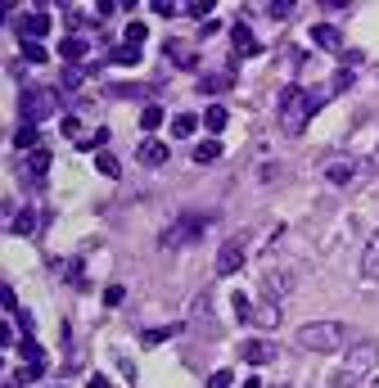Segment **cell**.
Returning a JSON list of instances; mask_svg holds the SVG:
<instances>
[{"label": "cell", "instance_id": "cell-1", "mask_svg": "<svg viewBox=\"0 0 379 388\" xmlns=\"http://www.w3.org/2000/svg\"><path fill=\"white\" fill-rule=\"evenodd\" d=\"M325 104V95H307L302 86H284L280 91V104H276V113H280V131L284 136H302V127H307V118Z\"/></svg>", "mask_w": 379, "mask_h": 388}, {"label": "cell", "instance_id": "cell-2", "mask_svg": "<svg viewBox=\"0 0 379 388\" xmlns=\"http://www.w3.org/2000/svg\"><path fill=\"white\" fill-rule=\"evenodd\" d=\"M375 362H379V343H375V339H362V343L348 352L343 371L334 375V384H330V388H357V380H366V375L375 371Z\"/></svg>", "mask_w": 379, "mask_h": 388}, {"label": "cell", "instance_id": "cell-3", "mask_svg": "<svg viewBox=\"0 0 379 388\" xmlns=\"http://www.w3.org/2000/svg\"><path fill=\"white\" fill-rule=\"evenodd\" d=\"M343 339H348V329L339 320H311V325L298 329V343L307 352H334V348H343Z\"/></svg>", "mask_w": 379, "mask_h": 388}, {"label": "cell", "instance_id": "cell-4", "mask_svg": "<svg viewBox=\"0 0 379 388\" xmlns=\"http://www.w3.org/2000/svg\"><path fill=\"white\" fill-rule=\"evenodd\" d=\"M203 226H208V217L185 212V217H176V222L158 235V244H163V249H185V244H194L199 235H203Z\"/></svg>", "mask_w": 379, "mask_h": 388}, {"label": "cell", "instance_id": "cell-5", "mask_svg": "<svg viewBox=\"0 0 379 388\" xmlns=\"http://www.w3.org/2000/svg\"><path fill=\"white\" fill-rule=\"evenodd\" d=\"M249 258V235H231V240L217 249V276H235Z\"/></svg>", "mask_w": 379, "mask_h": 388}, {"label": "cell", "instance_id": "cell-6", "mask_svg": "<svg viewBox=\"0 0 379 388\" xmlns=\"http://www.w3.org/2000/svg\"><path fill=\"white\" fill-rule=\"evenodd\" d=\"M357 172H366V163H357V158H348V154L343 158H325V163H320V176H325L330 185H348Z\"/></svg>", "mask_w": 379, "mask_h": 388}, {"label": "cell", "instance_id": "cell-7", "mask_svg": "<svg viewBox=\"0 0 379 388\" xmlns=\"http://www.w3.org/2000/svg\"><path fill=\"white\" fill-rule=\"evenodd\" d=\"M50 113H54V91H23V122L27 127L50 118Z\"/></svg>", "mask_w": 379, "mask_h": 388}, {"label": "cell", "instance_id": "cell-8", "mask_svg": "<svg viewBox=\"0 0 379 388\" xmlns=\"http://www.w3.org/2000/svg\"><path fill=\"white\" fill-rule=\"evenodd\" d=\"M231 50H235V59H249V54H258V50H262L249 23H231Z\"/></svg>", "mask_w": 379, "mask_h": 388}, {"label": "cell", "instance_id": "cell-9", "mask_svg": "<svg viewBox=\"0 0 379 388\" xmlns=\"http://www.w3.org/2000/svg\"><path fill=\"white\" fill-rule=\"evenodd\" d=\"M240 357L249 366H267V362H276V343H267V339H249V343L240 348Z\"/></svg>", "mask_w": 379, "mask_h": 388}, {"label": "cell", "instance_id": "cell-10", "mask_svg": "<svg viewBox=\"0 0 379 388\" xmlns=\"http://www.w3.org/2000/svg\"><path fill=\"white\" fill-rule=\"evenodd\" d=\"M14 32L23 36V41H36V36H45V32H50V14H45V9H32V14H27L23 23L14 27Z\"/></svg>", "mask_w": 379, "mask_h": 388}, {"label": "cell", "instance_id": "cell-11", "mask_svg": "<svg viewBox=\"0 0 379 388\" xmlns=\"http://www.w3.org/2000/svg\"><path fill=\"white\" fill-rule=\"evenodd\" d=\"M136 158H140L145 167H163V163H167V145H163V140H154V136H145V140L136 145Z\"/></svg>", "mask_w": 379, "mask_h": 388}, {"label": "cell", "instance_id": "cell-12", "mask_svg": "<svg viewBox=\"0 0 379 388\" xmlns=\"http://www.w3.org/2000/svg\"><path fill=\"white\" fill-rule=\"evenodd\" d=\"M311 41H316L320 50H343V32H339L334 23H316L311 27Z\"/></svg>", "mask_w": 379, "mask_h": 388}, {"label": "cell", "instance_id": "cell-13", "mask_svg": "<svg viewBox=\"0 0 379 388\" xmlns=\"http://www.w3.org/2000/svg\"><path fill=\"white\" fill-rule=\"evenodd\" d=\"M362 276L366 280H379V231L366 240V249H362Z\"/></svg>", "mask_w": 379, "mask_h": 388}, {"label": "cell", "instance_id": "cell-14", "mask_svg": "<svg viewBox=\"0 0 379 388\" xmlns=\"http://www.w3.org/2000/svg\"><path fill=\"white\" fill-rule=\"evenodd\" d=\"M36 226H41V212H36V208H18V212L9 217V231L14 235H32Z\"/></svg>", "mask_w": 379, "mask_h": 388}, {"label": "cell", "instance_id": "cell-15", "mask_svg": "<svg viewBox=\"0 0 379 388\" xmlns=\"http://www.w3.org/2000/svg\"><path fill=\"white\" fill-rule=\"evenodd\" d=\"M289 289H293V280L284 276V271H267V276H262V293H267L271 302H276L280 293H289Z\"/></svg>", "mask_w": 379, "mask_h": 388}, {"label": "cell", "instance_id": "cell-16", "mask_svg": "<svg viewBox=\"0 0 379 388\" xmlns=\"http://www.w3.org/2000/svg\"><path fill=\"white\" fill-rule=\"evenodd\" d=\"M253 325H262V329H276L280 325V302H262V307H253Z\"/></svg>", "mask_w": 379, "mask_h": 388}, {"label": "cell", "instance_id": "cell-17", "mask_svg": "<svg viewBox=\"0 0 379 388\" xmlns=\"http://www.w3.org/2000/svg\"><path fill=\"white\" fill-rule=\"evenodd\" d=\"M222 158V140H199L194 145V163H217Z\"/></svg>", "mask_w": 379, "mask_h": 388}, {"label": "cell", "instance_id": "cell-18", "mask_svg": "<svg viewBox=\"0 0 379 388\" xmlns=\"http://www.w3.org/2000/svg\"><path fill=\"white\" fill-rule=\"evenodd\" d=\"M59 54H63V59H68V68H72V63H82V59H86V41H82V36H68Z\"/></svg>", "mask_w": 379, "mask_h": 388}, {"label": "cell", "instance_id": "cell-19", "mask_svg": "<svg viewBox=\"0 0 379 388\" xmlns=\"http://www.w3.org/2000/svg\"><path fill=\"white\" fill-rule=\"evenodd\" d=\"M91 72H95V63H72V68H63V86H82V82H86L91 77Z\"/></svg>", "mask_w": 379, "mask_h": 388}, {"label": "cell", "instance_id": "cell-20", "mask_svg": "<svg viewBox=\"0 0 379 388\" xmlns=\"http://www.w3.org/2000/svg\"><path fill=\"white\" fill-rule=\"evenodd\" d=\"M45 167H50V149H32V154H27V172H32L36 181H41Z\"/></svg>", "mask_w": 379, "mask_h": 388}, {"label": "cell", "instance_id": "cell-21", "mask_svg": "<svg viewBox=\"0 0 379 388\" xmlns=\"http://www.w3.org/2000/svg\"><path fill=\"white\" fill-rule=\"evenodd\" d=\"M226 122H231V113H226V109H222V104H212V109H208V113H203V127H208V131H212V136H217V131H222V127H226Z\"/></svg>", "mask_w": 379, "mask_h": 388}, {"label": "cell", "instance_id": "cell-22", "mask_svg": "<svg viewBox=\"0 0 379 388\" xmlns=\"http://www.w3.org/2000/svg\"><path fill=\"white\" fill-rule=\"evenodd\" d=\"M95 172H100V176H109V181H118V176H122V167H118V158H113V154H100V158H95Z\"/></svg>", "mask_w": 379, "mask_h": 388}, {"label": "cell", "instance_id": "cell-23", "mask_svg": "<svg viewBox=\"0 0 379 388\" xmlns=\"http://www.w3.org/2000/svg\"><path fill=\"white\" fill-rule=\"evenodd\" d=\"M194 127H199L194 113H176L172 118V136H194Z\"/></svg>", "mask_w": 379, "mask_h": 388}, {"label": "cell", "instance_id": "cell-24", "mask_svg": "<svg viewBox=\"0 0 379 388\" xmlns=\"http://www.w3.org/2000/svg\"><path fill=\"white\" fill-rule=\"evenodd\" d=\"M140 127H145V131H158V127H163V109H158V104H145V113H140Z\"/></svg>", "mask_w": 379, "mask_h": 388}, {"label": "cell", "instance_id": "cell-25", "mask_svg": "<svg viewBox=\"0 0 379 388\" xmlns=\"http://www.w3.org/2000/svg\"><path fill=\"white\" fill-rule=\"evenodd\" d=\"M109 59H113V63H140V45H118Z\"/></svg>", "mask_w": 379, "mask_h": 388}, {"label": "cell", "instance_id": "cell-26", "mask_svg": "<svg viewBox=\"0 0 379 388\" xmlns=\"http://www.w3.org/2000/svg\"><path fill=\"white\" fill-rule=\"evenodd\" d=\"M231 307H235V320H253V302L244 293H231Z\"/></svg>", "mask_w": 379, "mask_h": 388}, {"label": "cell", "instance_id": "cell-27", "mask_svg": "<svg viewBox=\"0 0 379 388\" xmlns=\"http://www.w3.org/2000/svg\"><path fill=\"white\" fill-rule=\"evenodd\" d=\"M14 145H18V149H41V145H36V127H27V122H23V127H18V136H14Z\"/></svg>", "mask_w": 379, "mask_h": 388}, {"label": "cell", "instance_id": "cell-28", "mask_svg": "<svg viewBox=\"0 0 379 388\" xmlns=\"http://www.w3.org/2000/svg\"><path fill=\"white\" fill-rule=\"evenodd\" d=\"M45 59H50V54H45L36 41H23V63H45Z\"/></svg>", "mask_w": 379, "mask_h": 388}, {"label": "cell", "instance_id": "cell-29", "mask_svg": "<svg viewBox=\"0 0 379 388\" xmlns=\"http://www.w3.org/2000/svg\"><path fill=\"white\" fill-rule=\"evenodd\" d=\"M104 140H109V127H100V131H91V136H82L77 145H82V149H100Z\"/></svg>", "mask_w": 379, "mask_h": 388}, {"label": "cell", "instance_id": "cell-30", "mask_svg": "<svg viewBox=\"0 0 379 388\" xmlns=\"http://www.w3.org/2000/svg\"><path fill=\"white\" fill-rule=\"evenodd\" d=\"M181 325H163V329H145V343H163V339H172Z\"/></svg>", "mask_w": 379, "mask_h": 388}, {"label": "cell", "instance_id": "cell-31", "mask_svg": "<svg viewBox=\"0 0 379 388\" xmlns=\"http://www.w3.org/2000/svg\"><path fill=\"white\" fill-rule=\"evenodd\" d=\"M145 36H149V27H145V23H127V45H140Z\"/></svg>", "mask_w": 379, "mask_h": 388}, {"label": "cell", "instance_id": "cell-32", "mask_svg": "<svg viewBox=\"0 0 379 388\" xmlns=\"http://www.w3.org/2000/svg\"><path fill=\"white\" fill-rule=\"evenodd\" d=\"M18 352H23L27 362H45V357H41V348H36V339H23V348H18Z\"/></svg>", "mask_w": 379, "mask_h": 388}, {"label": "cell", "instance_id": "cell-33", "mask_svg": "<svg viewBox=\"0 0 379 388\" xmlns=\"http://www.w3.org/2000/svg\"><path fill=\"white\" fill-rule=\"evenodd\" d=\"M231 86V72H222V77H203V91H226Z\"/></svg>", "mask_w": 379, "mask_h": 388}, {"label": "cell", "instance_id": "cell-34", "mask_svg": "<svg viewBox=\"0 0 379 388\" xmlns=\"http://www.w3.org/2000/svg\"><path fill=\"white\" fill-rule=\"evenodd\" d=\"M122 298H127V289H122V285H109V289H104V302H109V307H118Z\"/></svg>", "mask_w": 379, "mask_h": 388}, {"label": "cell", "instance_id": "cell-35", "mask_svg": "<svg viewBox=\"0 0 379 388\" xmlns=\"http://www.w3.org/2000/svg\"><path fill=\"white\" fill-rule=\"evenodd\" d=\"M231 384H235V375H231V371H217L212 380H208V388H231Z\"/></svg>", "mask_w": 379, "mask_h": 388}, {"label": "cell", "instance_id": "cell-36", "mask_svg": "<svg viewBox=\"0 0 379 388\" xmlns=\"http://www.w3.org/2000/svg\"><path fill=\"white\" fill-rule=\"evenodd\" d=\"M63 136H68V140H82V122H77V118H63Z\"/></svg>", "mask_w": 379, "mask_h": 388}, {"label": "cell", "instance_id": "cell-37", "mask_svg": "<svg viewBox=\"0 0 379 388\" xmlns=\"http://www.w3.org/2000/svg\"><path fill=\"white\" fill-rule=\"evenodd\" d=\"M271 14H276V18H289V14H293V0H276V5H271Z\"/></svg>", "mask_w": 379, "mask_h": 388}, {"label": "cell", "instance_id": "cell-38", "mask_svg": "<svg viewBox=\"0 0 379 388\" xmlns=\"http://www.w3.org/2000/svg\"><path fill=\"white\" fill-rule=\"evenodd\" d=\"M194 325H208V298L194 302Z\"/></svg>", "mask_w": 379, "mask_h": 388}, {"label": "cell", "instance_id": "cell-39", "mask_svg": "<svg viewBox=\"0 0 379 388\" xmlns=\"http://www.w3.org/2000/svg\"><path fill=\"white\" fill-rule=\"evenodd\" d=\"M86 388H109V380H104V375H91V384Z\"/></svg>", "mask_w": 379, "mask_h": 388}, {"label": "cell", "instance_id": "cell-40", "mask_svg": "<svg viewBox=\"0 0 379 388\" xmlns=\"http://www.w3.org/2000/svg\"><path fill=\"white\" fill-rule=\"evenodd\" d=\"M375 388H379V384H375Z\"/></svg>", "mask_w": 379, "mask_h": 388}]
</instances>
